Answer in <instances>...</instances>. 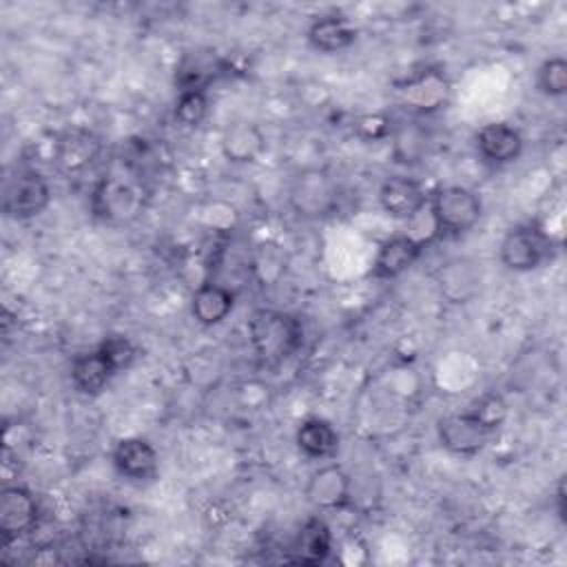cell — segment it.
Listing matches in <instances>:
<instances>
[{
	"label": "cell",
	"mask_w": 567,
	"mask_h": 567,
	"mask_svg": "<svg viewBox=\"0 0 567 567\" xmlns=\"http://www.w3.org/2000/svg\"><path fill=\"white\" fill-rule=\"evenodd\" d=\"M396 97L410 115H434L447 106L452 97V84L441 69L427 66L401 80L396 84Z\"/></svg>",
	"instance_id": "6"
},
{
	"label": "cell",
	"mask_w": 567,
	"mask_h": 567,
	"mask_svg": "<svg viewBox=\"0 0 567 567\" xmlns=\"http://www.w3.org/2000/svg\"><path fill=\"white\" fill-rule=\"evenodd\" d=\"M248 341L257 365L272 370L288 361L303 343L301 319L275 308H259L248 319Z\"/></svg>",
	"instance_id": "1"
},
{
	"label": "cell",
	"mask_w": 567,
	"mask_h": 567,
	"mask_svg": "<svg viewBox=\"0 0 567 567\" xmlns=\"http://www.w3.org/2000/svg\"><path fill=\"white\" fill-rule=\"evenodd\" d=\"M144 210V193L137 184L120 175H102L89 195V213L93 219L122 226L131 224Z\"/></svg>",
	"instance_id": "4"
},
{
	"label": "cell",
	"mask_w": 567,
	"mask_h": 567,
	"mask_svg": "<svg viewBox=\"0 0 567 567\" xmlns=\"http://www.w3.org/2000/svg\"><path fill=\"white\" fill-rule=\"evenodd\" d=\"M219 73V62L213 55L188 53L177 66V89H208L213 78Z\"/></svg>",
	"instance_id": "23"
},
{
	"label": "cell",
	"mask_w": 567,
	"mask_h": 567,
	"mask_svg": "<svg viewBox=\"0 0 567 567\" xmlns=\"http://www.w3.org/2000/svg\"><path fill=\"white\" fill-rule=\"evenodd\" d=\"M113 470L128 483H148L157 476L159 456L151 441L142 436H124L111 452Z\"/></svg>",
	"instance_id": "13"
},
{
	"label": "cell",
	"mask_w": 567,
	"mask_h": 567,
	"mask_svg": "<svg viewBox=\"0 0 567 567\" xmlns=\"http://www.w3.org/2000/svg\"><path fill=\"white\" fill-rule=\"evenodd\" d=\"M556 498H558V514H560V516H565V485H563V481L558 483Z\"/></svg>",
	"instance_id": "28"
},
{
	"label": "cell",
	"mask_w": 567,
	"mask_h": 567,
	"mask_svg": "<svg viewBox=\"0 0 567 567\" xmlns=\"http://www.w3.org/2000/svg\"><path fill=\"white\" fill-rule=\"evenodd\" d=\"M40 518V505L24 485H7L0 492V545L9 547L29 534Z\"/></svg>",
	"instance_id": "9"
},
{
	"label": "cell",
	"mask_w": 567,
	"mask_h": 567,
	"mask_svg": "<svg viewBox=\"0 0 567 567\" xmlns=\"http://www.w3.org/2000/svg\"><path fill=\"white\" fill-rule=\"evenodd\" d=\"M286 202L299 219L317 221L339 210L341 188L330 171L321 166H308L292 175L286 190Z\"/></svg>",
	"instance_id": "3"
},
{
	"label": "cell",
	"mask_w": 567,
	"mask_h": 567,
	"mask_svg": "<svg viewBox=\"0 0 567 567\" xmlns=\"http://www.w3.org/2000/svg\"><path fill=\"white\" fill-rule=\"evenodd\" d=\"M496 434V427L487 423L474 408L452 412L439 419L436 436L443 450L454 456H476Z\"/></svg>",
	"instance_id": "7"
},
{
	"label": "cell",
	"mask_w": 567,
	"mask_h": 567,
	"mask_svg": "<svg viewBox=\"0 0 567 567\" xmlns=\"http://www.w3.org/2000/svg\"><path fill=\"white\" fill-rule=\"evenodd\" d=\"M102 153V140L86 126H69L53 142V164L64 175L84 173Z\"/></svg>",
	"instance_id": "12"
},
{
	"label": "cell",
	"mask_w": 567,
	"mask_h": 567,
	"mask_svg": "<svg viewBox=\"0 0 567 567\" xmlns=\"http://www.w3.org/2000/svg\"><path fill=\"white\" fill-rule=\"evenodd\" d=\"M434 241V237H412V235H390L377 248L372 259L370 275L379 281H390L408 272L425 252V248Z\"/></svg>",
	"instance_id": "10"
},
{
	"label": "cell",
	"mask_w": 567,
	"mask_h": 567,
	"mask_svg": "<svg viewBox=\"0 0 567 567\" xmlns=\"http://www.w3.org/2000/svg\"><path fill=\"white\" fill-rule=\"evenodd\" d=\"M235 301L237 295L228 286L217 281H204L190 295V317L204 328L219 326L233 312Z\"/></svg>",
	"instance_id": "19"
},
{
	"label": "cell",
	"mask_w": 567,
	"mask_h": 567,
	"mask_svg": "<svg viewBox=\"0 0 567 567\" xmlns=\"http://www.w3.org/2000/svg\"><path fill=\"white\" fill-rule=\"evenodd\" d=\"M330 551H332L330 525L321 516H310L297 532L288 549V560L295 565L317 567L328 560Z\"/></svg>",
	"instance_id": "18"
},
{
	"label": "cell",
	"mask_w": 567,
	"mask_h": 567,
	"mask_svg": "<svg viewBox=\"0 0 567 567\" xmlns=\"http://www.w3.org/2000/svg\"><path fill=\"white\" fill-rule=\"evenodd\" d=\"M306 40L315 51L332 55V53H341L354 44L357 29L346 16L326 13L310 22V27L306 31Z\"/></svg>",
	"instance_id": "20"
},
{
	"label": "cell",
	"mask_w": 567,
	"mask_h": 567,
	"mask_svg": "<svg viewBox=\"0 0 567 567\" xmlns=\"http://www.w3.org/2000/svg\"><path fill=\"white\" fill-rule=\"evenodd\" d=\"M266 133L261 131L259 124L250 120H235L230 122L219 137V151L226 162L244 166V164H255L264 151H266Z\"/></svg>",
	"instance_id": "17"
},
{
	"label": "cell",
	"mask_w": 567,
	"mask_h": 567,
	"mask_svg": "<svg viewBox=\"0 0 567 567\" xmlns=\"http://www.w3.org/2000/svg\"><path fill=\"white\" fill-rule=\"evenodd\" d=\"M69 377H71V385L80 394L97 396L106 390V385L115 377V370L111 368L106 357L100 352V348H93L86 352H78L71 359Z\"/></svg>",
	"instance_id": "21"
},
{
	"label": "cell",
	"mask_w": 567,
	"mask_h": 567,
	"mask_svg": "<svg viewBox=\"0 0 567 567\" xmlns=\"http://www.w3.org/2000/svg\"><path fill=\"white\" fill-rule=\"evenodd\" d=\"M536 89L545 97H563L567 93V60L563 55H551L536 69Z\"/></svg>",
	"instance_id": "25"
},
{
	"label": "cell",
	"mask_w": 567,
	"mask_h": 567,
	"mask_svg": "<svg viewBox=\"0 0 567 567\" xmlns=\"http://www.w3.org/2000/svg\"><path fill=\"white\" fill-rule=\"evenodd\" d=\"M51 204V184L35 168H22L11 175L2 190V213L16 221L42 215Z\"/></svg>",
	"instance_id": "8"
},
{
	"label": "cell",
	"mask_w": 567,
	"mask_h": 567,
	"mask_svg": "<svg viewBox=\"0 0 567 567\" xmlns=\"http://www.w3.org/2000/svg\"><path fill=\"white\" fill-rule=\"evenodd\" d=\"M100 352L106 357V361L111 363V368L115 370V374L128 370L135 359H137V346L126 337V334H106L100 343H97Z\"/></svg>",
	"instance_id": "26"
},
{
	"label": "cell",
	"mask_w": 567,
	"mask_h": 567,
	"mask_svg": "<svg viewBox=\"0 0 567 567\" xmlns=\"http://www.w3.org/2000/svg\"><path fill=\"white\" fill-rule=\"evenodd\" d=\"M434 239H456L467 235L483 217V199L461 184H445L427 195Z\"/></svg>",
	"instance_id": "2"
},
{
	"label": "cell",
	"mask_w": 567,
	"mask_h": 567,
	"mask_svg": "<svg viewBox=\"0 0 567 567\" xmlns=\"http://www.w3.org/2000/svg\"><path fill=\"white\" fill-rule=\"evenodd\" d=\"M427 190L423 184L408 175H390L381 182L377 199L385 215L405 221L414 219L427 206Z\"/></svg>",
	"instance_id": "14"
},
{
	"label": "cell",
	"mask_w": 567,
	"mask_h": 567,
	"mask_svg": "<svg viewBox=\"0 0 567 567\" xmlns=\"http://www.w3.org/2000/svg\"><path fill=\"white\" fill-rule=\"evenodd\" d=\"M295 443L303 456L312 461H330L337 456L341 439L330 421L321 416H310L297 425Z\"/></svg>",
	"instance_id": "22"
},
{
	"label": "cell",
	"mask_w": 567,
	"mask_h": 567,
	"mask_svg": "<svg viewBox=\"0 0 567 567\" xmlns=\"http://www.w3.org/2000/svg\"><path fill=\"white\" fill-rule=\"evenodd\" d=\"M554 255V239L538 224L512 226L498 244V261L512 272H532Z\"/></svg>",
	"instance_id": "5"
},
{
	"label": "cell",
	"mask_w": 567,
	"mask_h": 567,
	"mask_svg": "<svg viewBox=\"0 0 567 567\" xmlns=\"http://www.w3.org/2000/svg\"><path fill=\"white\" fill-rule=\"evenodd\" d=\"M474 144H476V153H478L481 162H485L487 166H494V168L514 164L523 155V148H525L520 131L507 122L485 124L476 133Z\"/></svg>",
	"instance_id": "15"
},
{
	"label": "cell",
	"mask_w": 567,
	"mask_h": 567,
	"mask_svg": "<svg viewBox=\"0 0 567 567\" xmlns=\"http://www.w3.org/2000/svg\"><path fill=\"white\" fill-rule=\"evenodd\" d=\"M210 111V97H208V89H184L177 91V100H175V122L184 128H197L206 122Z\"/></svg>",
	"instance_id": "24"
},
{
	"label": "cell",
	"mask_w": 567,
	"mask_h": 567,
	"mask_svg": "<svg viewBox=\"0 0 567 567\" xmlns=\"http://www.w3.org/2000/svg\"><path fill=\"white\" fill-rule=\"evenodd\" d=\"M390 135L394 137V155L399 162H403V164L416 162L425 153L427 137L419 126H414V124L401 126V128H394Z\"/></svg>",
	"instance_id": "27"
},
{
	"label": "cell",
	"mask_w": 567,
	"mask_h": 567,
	"mask_svg": "<svg viewBox=\"0 0 567 567\" xmlns=\"http://www.w3.org/2000/svg\"><path fill=\"white\" fill-rule=\"evenodd\" d=\"M303 496L317 512H337L352 501V476L339 463H323L310 472Z\"/></svg>",
	"instance_id": "11"
},
{
	"label": "cell",
	"mask_w": 567,
	"mask_h": 567,
	"mask_svg": "<svg viewBox=\"0 0 567 567\" xmlns=\"http://www.w3.org/2000/svg\"><path fill=\"white\" fill-rule=\"evenodd\" d=\"M434 284L445 301L461 306L476 297L481 288V270L472 259L454 257L436 268Z\"/></svg>",
	"instance_id": "16"
}]
</instances>
